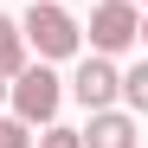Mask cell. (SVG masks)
Segmentation results:
<instances>
[{
    "instance_id": "6da1fadb",
    "label": "cell",
    "mask_w": 148,
    "mask_h": 148,
    "mask_svg": "<svg viewBox=\"0 0 148 148\" xmlns=\"http://www.w3.org/2000/svg\"><path fill=\"white\" fill-rule=\"evenodd\" d=\"M7 103L13 116L26 122V129H45V122H58V103H64V84H58V71L52 64H19L13 77H7Z\"/></svg>"
},
{
    "instance_id": "7a4b0ae2",
    "label": "cell",
    "mask_w": 148,
    "mask_h": 148,
    "mask_svg": "<svg viewBox=\"0 0 148 148\" xmlns=\"http://www.w3.org/2000/svg\"><path fill=\"white\" fill-rule=\"evenodd\" d=\"M19 32H26V52H39L45 64L52 58H77V45H84V26L58 7V0H32L26 19H19Z\"/></svg>"
},
{
    "instance_id": "3957f363",
    "label": "cell",
    "mask_w": 148,
    "mask_h": 148,
    "mask_svg": "<svg viewBox=\"0 0 148 148\" xmlns=\"http://www.w3.org/2000/svg\"><path fill=\"white\" fill-rule=\"evenodd\" d=\"M90 52H103V58H116V52H129V45H142V13L129 7V0H103V7H90Z\"/></svg>"
},
{
    "instance_id": "277c9868",
    "label": "cell",
    "mask_w": 148,
    "mask_h": 148,
    "mask_svg": "<svg viewBox=\"0 0 148 148\" xmlns=\"http://www.w3.org/2000/svg\"><path fill=\"white\" fill-rule=\"evenodd\" d=\"M116 90H122V71H116L103 52H90V58L77 64V77H71V97H77L84 110H110Z\"/></svg>"
},
{
    "instance_id": "5b68a950",
    "label": "cell",
    "mask_w": 148,
    "mask_h": 148,
    "mask_svg": "<svg viewBox=\"0 0 148 148\" xmlns=\"http://www.w3.org/2000/svg\"><path fill=\"white\" fill-rule=\"evenodd\" d=\"M84 148H135V110H90V129H77Z\"/></svg>"
},
{
    "instance_id": "8992f818",
    "label": "cell",
    "mask_w": 148,
    "mask_h": 148,
    "mask_svg": "<svg viewBox=\"0 0 148 148\" xmlns=\"http://www.w3.org/2000/svg\"><path fill=\"white\" fill-rule=\"evenodd\" d=\"M19 64H26V32L13 13H0V77H13Z\"/></svg>"
},
{
    "instance_id": "52a82bcc",
    "label": "cell",
    "mask_w": 148,
    "mask_h": 148,
    "mask_svg": "<svg viewBox=\"0 0 148 148\" xmlns=\"http://www.w3.org/2000/svg\"><path fill=\"white\" fill-rule=\"evenodd\" d=\"M116 97H122V103H129L135 116H148V58L122 71V90H116Z\"/></svg>"
},
{
    "instance_id": "ba28073f",
    "label": "cell",
    "mask_w": 148,
    "mask_h": 148,
    "mask_svg": "<svg viewBox=\"0 0 148 148\" xmlns=\"http://www.w3.org/2000/svg\"><path fill=\"white\" fill-rule=\"evenodd\" d=\"M32 148H84V135H77V129H64V122H45V135H39Z\"/></svg>"
},
{
    "instance_id": "9c48e42d",
    "label": "cell",
    "mask_w": 148,
    "mask_h": 148,
    "mask_svg": "<svg viewBox=\"0 0 148 148\" xmlns=\"http://www.w3.org/2000/svg\"><path fill=\"white\" fill-rule=\"evenodd\" d=\"M0 148H32V129L19 116H0Z\"/></svg>"
},
{
    "instance_id": "30bf717a",
    "label": "cell",
    "mask_w": 148,
    "mask_h": 148,
    "mask_svg": "<svg viewBox=\"0 0 148 148\" xmlns=\"http://www.w3.org/2000/svg\"><path fill=\"white\" fill-rule=\"evenodd\" d=\"M142 45H148V19H142Z\"/></svg>"
},
{
    "instance_id": "8fae6325",
    "label": "cell",
    "mask_w": 148,
    "mask_h": 148,
    "mask_svg": "<svg viewBox=\"0 0 148 148\" xmlns=\"http://www.w3.org/2000/svg\"><path fill=\"white\" fill-rule=\"evenodd\" d=\"M129 7H148V0H129Z\"/></svg>"
},
{
    "instance_id": "7c38bea8",
    "label": "cell",
    "mask_w": 148,
    "mask_h": 148,
    "mask_svg": "<svg viewBox=\"0 0 148 148\" xmlns=\"http://www.w3.org/2000/svg\"><path fill=\"white\" fill-rule=\"evenodd\" d=\"M0 97H7V77H0Z\"/></svg>"
}]
</instances>
